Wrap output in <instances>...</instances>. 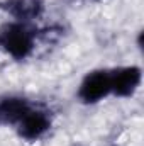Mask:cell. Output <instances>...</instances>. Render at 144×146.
I'll return each instance as SVG.
<instances>
[{
	"instance_id": "6da1fadb",
	"label": "cell",
	"mask_w": 144,
	"mask_h": 146,
	"mask_svg": "<svg viewBox=\"0 0 144 146\" xmlns=\"http://www.w3.org/2000/svg\"><path fill=\"white\" fill-rule=\"evenodd\" d=\"M39 29L36 24L7 21L0 24V51L14 61H26L36 51Z\"/></svg>"
},
{
	"instance_id": "7a4b0ae2",
	"label": "cell",
	"mask_w": 144,
	"mask_h": 146,
	"mask_svg": "<svg viewBox=\"0 0 144 146\" xmlns=\"http://www.w3.org/2000/svg\"><path fill=\"white\" fill-rule=\"evenodd\" d=\"M107 97H112L110 68H97L88 72L76 88V99L83 106H95Z\"/></svg>"
},
{
	"instance_id": "3957f363",
	"label": "cell",
	"mask_w": 144,
	"mask_h": 146,
	"mask_svg": "<svg viewBox=\"0 0 144 146\" xmlns=\"http://www.w3.org/2000/svg\"><path fill=\"white\" fill-rule=\"evenodd\" d=\"M51 127H53L51 112L39 104H34L32 109L14 126V131L19 139L26 143H36L51 131Z\"/></svg>"
},
{
	"instance_id": "277c9868",
	"label": "cell",
	"mask_w": 144,
	"mask_h": 146,
	"mask_svg": "<svg viewBox=\"0 0 144 146\" xmlns=\"http://www.w3.org/2000/svg\"><path fill=\"white\" fill-rule=\"evenodd\" d=\"M143 82V70L137 65H126L110 68V87L112 97L129 99L132 97Z\"/></svg>"
},
{
	"instance_id": "5b68a950",
	"label": "cell",
	"mask_w": 144,
	"mask_h": 146,
	"mask_svg": "<svg viewBox=\"0 0 144 146\" xmlns=\"http://www.w3.org/2000/svg\"><path fill=\"white\" fill-rule=\"evenodd\" d=\"M36 102L24 95L3 94L0 95V127H12L32 109Z\"/></svg>"
},
{
	"instance_id": "8992f818",
	"label": "cell",
	"mask_w": 144,
	"mask_h": 146,
	"mask_svg": "<svg viewBox=\"0 0 144 146\" xmlns=\"http://www.w3.org/2000/svg\"><path fill=\"white\" fill-rule=\"evenodd\" d=\"M0 10L10 17V21L34 24L46 10L44 0H2Z\"/></svg>"
}]
</instances>
